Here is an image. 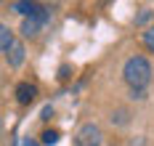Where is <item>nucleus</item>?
<instances>
[{"instance_id": "obj_2", "label": "nucleus", "mask_w": 154, "mask_h": 146, "mask_svg": "<svg viewBox=\"0 0 154 146\" xmlns=\"http://www.w3.org/2000/svg\"><path fill=\"white\" fill-rule=\"evenodd\" d=\"M48 21H51V8H48V5H40L35 16L21 21V35H24V37H37Z\"/></svg>"}, {"instance_id": "obj_14", "label": "nucleus", "mask_w": 154, "mask_h": 146, "mask_svg": "<svg viewBox=\"0 0 154 146\" xmlns=\"http://www.w3.org/2000/svg\"><path fill=\"white\" fill-rule=\"evenodd\" d=\"M24 146H37V144H35V141H24Z\"/></svg>"}, {"instance_id": "obj_6", "label": "nucleus", "mask_w": 154, "mask_h": 146, "mask_svg": "<svg viewBox=\"0 0 154 146\" xmlns=\"http://www.w3.org/2000/svg\"><path fill=\"white\" fill-rule=\"evenodd\" d=\"M11 8H14L16 14H21L24 19H29L37 14V8H40V3H24V0H16V3H11Z\"/></svg>"}, {"instance_id": "obj_10", "label": "nucleus", "mask_w": 154, "mask_h": 146, "mask_svg": "<svg viewBox=\"0 0 154 146\" xmlns=\"http://www.w3.org/2000/svg\"><path fill=\"white\" fill-rule=\"evenodd\" d=\"M53 117V106H43V114H40V120H51Z\"/></svg>"}, {"instance_id": "obj_7", "label": "nucleus", "mask_w": 154, "mask_h": 146, "mask_svg": "<svg viewBox=\"0 0 154 146\" xmlns=\"http://www.w3.org/2000/svg\"><path fill=\"white\" fill-rule=\"evenodd\" d=\"M11 45H14V32H11L5 24H0V53L8 50Z\"/></svg>"}, {"instance_id": "obj_9", "label": "nucleus", "mask_w": 154, "mask_h": 146, "mask_svg": "<svg viewBox=\"0 0 154 146\" xmlns=\"http://www.w3.org/2000/svg\"><path fill=\"white\" fill-rule=\"evenodd\" d=\"M59 138H61V133H59L56 128H48L45 133H43V144H45V146H56V144H59Z\"/></svg>"}, {"instance_id": "obj_15", "label": "nucleus", "mask_w": 154, "mask_h": 146, "mask_svg": "<svg viewBox=\"0 0 154 146\" xmlns=\"http://www.w3.org/2000/svg\"><path fill=\"white\" fill-rule=\"evenodd\" d=\"M0 130H3V120H0Z\"/></svg>"}, {"instance_id": "obj_12", "label": "nucleus", "mask_w": 154, "mask_h": 146, "mask_svg": "<svg viewBox=\"0 0 154 146\" xmlns=\"http://www.w3.org/2000/svg\"><path fill=\"white\" fill-rule=\"evenodd\" d=\"M59 77H61V80H66V77H69V66H66V64L59 69Z\"/></svg>"}, {"instance_id": "obj_1", "label": "nucleus", "mask_w": 154, "mask_h": 146, "mask_svg": "<svg viewBox=\"0 0 154 146\" xmlns=\"http://www.w3.org/2000/svg\"><path fill=\"white\" fill-rule=\"evenodd\" d=\"M152 64L146 56H130L122 66V80L130 85V90H146V85L152 82Z\"/></svg>"}, {"instance_id": "obj_5", "label": "nucleus", "mask_w": 154, "mask_h": 146, "mask_svg": "<svg viewBox=\"0 0 154 146\" xmlns=\"http://www.w3.org/2000/svg\"><path fill=\"white\" fill-rule=\"evenodd\" d=\"M24 53H27V50H24V43L14 40V45L5 50V59H8V64H11V66H21V64H24Z\"/></svg>"}, {"instance_id": "obj_13", "label": "nucleus", "mask_w": 154, "mask_h": 146, "mask_svg": "<svg viewBox=\"0 0 154 146\" xmlns=\"http://www.w3.org/2000/svg\"><path fill=\"white\" fill-rule=\"evenodd\" d=\"M149 16H152V11H143V14H141V16L136 19V21H138V24H141V21H146V19H149Z\"/></svg>"}, {"instance_id": "obj_3", "label": "nucleus", "mask_w": 154, "mask_h": 146, "mask_svg": "<svg viewBox=\"0 0 154 146\" xmlns=\"http://www.w3.org/2000/svg\"><path fill=\"white\" fill-rule=\"evenodd\" d=\"M75 146H98L101 144V128L93 125V122H85L82 128L75 133Z\"/></svg>"}, {"instance_id": "obj_8", "label": "nucleus", "mask_w": 154, "mask_h": 146, "mask_svg": "<svg viewBox=\"0 0 154 146\" xmlns=\"http://www.w3.org/2000/svg\"><path fill=\"white\" fill-rule=\"evenodd\" d=\"M141 43H143V48H146V50H152V53H154V24L143 29V35H141Z\"/></svg>"}, {"instance_id": "obj_11", "label": "nucleus", "mask_w": 154, "mask_h": 146, "mask_svg": "<svg viewBox=\"0 0 154 146\" xmlns=\"http://www.w3.org/2000/svg\"><path fill=\"white\" fill-rule=\"evenodd\" d=\"M130 98H138V101H143V98H146V90H130Z\"/></svg>"}, {"instance_id": "obj_4", "label": "nucleus", "mask_w": 154, "mask_h": 146, "mask_svg": "<svg viewBox=\"0 0 154 146\" xmlns=\"http://www.w3.org/2000/svg\"><path fill=\"white\" fill-rule=\"evenodd\" d=\"M35 98H37V88H35L32 82H19V85H16V101H19L21 106H29Z\"/></svg>"}]
</instances>
